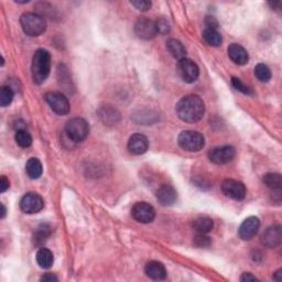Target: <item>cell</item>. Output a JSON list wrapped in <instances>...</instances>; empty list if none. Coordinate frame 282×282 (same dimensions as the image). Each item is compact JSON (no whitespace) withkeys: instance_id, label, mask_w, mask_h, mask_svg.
I'll list each match as a JSON object with an SVG mask.
<instances>
[{"instance_id":"1","label":"cell","mask_w":282,"mask_h":282,"mask_svg":"<svg viewBox=\"0 0 282 282\" xmlns=\"http://www.w3.org/2000/svg\"><path fill=\"white\" fill-rule=\"evenodd\" d=\"M175 111L181 120L188 124H194L203 118L205 104L200 96L187 95L176 105Z\"/></svg>"},{"instance_id":"2","label":"cell","mask_w":282,"mask_h":282,"mask_svg":"<svg viewBox=\"0 0 282 282\" xmlns=\"http://www.w3.org/2000/svg\"><path fill=\"white\" fill-rule=\"evenodd\" d=\"M51 71V56L44 49L37 50L32 57L31 73L33 82L42 84L48 78Z\"/></svg>"},{"instance_id":"3","label":"cell","mask_w":282,"mask_h":282,"mask_svg":"<svg viewBox=\"0 0 282 282\" xmlns=\"http://www.w3.org/2000/svg\"><path fill=\"white\" fill-rule=\"evenodd\" d=\"M20 23L24 33L30 37H39L46 30V22L43 17L33 12H27L21 16Z\"/></svg>"},{"instance_id":"4","label":"cell","mask_w":282,"mask_h":282,"mask_svg":"<svg viewBox=\"0 0 282 282\" xmlns=\"http://www.w3.org/2000/svg\"><path fill=\"white\" fill-rule=\"evenodd\" d=\"M179 146L188 152H197L204 148L205 139L204 136L194 130H185L179 134Z\"/></svg>"},{"instance_id":"5","label":"cell","mask_w":282,"mask_h":282,"mask_svg":"<svg viewBox=\"0 0 282 282\" xmlns=\"http://www.w3.org/2000/svg\"><path fill=\"white\" fill-rule=\"evenodd\" d=\"M90 132V126L83 118H73L65 126V136L72 142H82Z\"/></svg>"},{"instance_id":"6","label":"cell","mask_w":282,"mask_h":282,"mask_svg":"<svg viewBox=\"0 0 282 282\" xmlns=\"http://www.w3.org/2000/svg\"><path fill=\"white\" fill-rule=\"evenodd\" d=\"M45 100L52 111L60 116H65L70 113V103L64 94L60 92H49L45 94Z\"/></svg>"},{"instance_id":"7","label":"cell","mask_w":282,"mask_h":282,"mask_svg":"<svg viewBox=\"0 0 282 282\" xmlns=\"http://www.w3.org/2000/svg\"><path fill=\"white\" fill-rule=\"evenodd\" d=\"M178 73L182 81L185 83H194L200 75V70L194 62L190 58L184 57L182 60L178 62V66H176Z\"/></svg>"},{"instance_id":"8","label":"cell","mask_w":282,"mask_h":282,"mask_svg":"<svg viewBox=\"0 0 282 282\" xmlns=\"http://www.w3.org/2000/svg\"><path fill=\"white\" fill-rule=\"evenodd\" d=\"M222 191L225 196L235 201H243L246 197V188L237 180L227 179L222 183Z\"/></svg>"},{"instance_id":"9","label":"cell","mask_w":282,"mask_h":282,"mask_svg":"<svg viewBox=\"0 0 282 282\" xmlns=\"http://www.w3.org/2000/svg\"><path fill=\"white\" fill-rule=\"evenodd\" d=\"M44 207L43 199L35 192L27 193L20 201V208L26 214H37Z\"/></svg>"},{"instance_id":"10","label":"cell","mask_w":282,"mask_h":282,"mask_svg":"<svg viewBox=\"0 0 282 282\" xmlns=\"http://www.w3.org/2000/svg\"><path fill=\"white\" fill-rule=\"evenodd\" d=\"M134 32L138 36V38L144 40H150L158 35L157 24L155 21L151 20L146 17H141L137 20L136 24H134Z\"/></svg>"},{"instance_id":"11","label":"cell","mask_w":282,"mask_h":282,"mask_svg":"<svg viewBox=\"0 0 282 282\" xmlns=\"http://www.w3.org/2000/svg\"><path fill=\"white\" fill-rule=\"evenodd\" d=\"M132 217L141 224H149L152 223L155 217V210L150 204L146 202H139L133 205L132 209Z\"/></svg>"},{"instance_id":"12","label":"cell","mask_w":282,"mask_h":282,"mask_svg":"<svg viewBox=\"0 0 282 282\" xmlns=\"http://www.w3.org/2000/svg\"><path fill=\"white\" fill-rule=\"evenodd\" d=\"M236 155V150L231 146H223L212 149L208 152L210 162L215 164H226L230 162Z\"/></svg>"},{"instance_id":"13","label":"cell","mask_w":282,"mask_h":282,"mask_svg":"<svg viewBox=\"0 0 282 282\" xmlns=\"http://www.w3.org/2000/svg\"><path fill=\"white\" fill-rule=\"evenodd\" d=\"M260 227V221L258 217L250 216L246 218L245 221L242 223L241 227L238 229V235L243 241H250L254 238L257 233H258Z\"/></svg>"},{"instance_id":"14","label":"cell","mask_w":282,"mask_h":282,"mask_svg":"<svg viewBox=\"0 0 282 282\" xmlns=\"http://www.w3.org/2000/svg\"><path fill=\"white\" fill-rule=\"evenodd\" d=\"M282 239V229L281 226L275 225L267 228L262 235V243L266 247L275 248L281 244Z\"/></svg>"},{"instance_id":"15","label":"cell","mask_w":282,"mask_h":282,"mask_svg":"<svg viewBox=\"0 0 282 282\" xmlns=\"http://www.w3.org/2000/svg\"><path fill=\"white\" fill-rule=\"evenodd\" d=\"M149 148V141L146 136L140 133H136L130 137L128 141V150L130 153L134 155H140L147 152Z\"/></svg>"},{"instance_id":"16","label":"cell","mask_w":282,"mask_h":282,"mask_svg":"<svg viewBox=\"0 0 282 282\" xmlns=\"http://www.w3.org/2000/svg\"><path fill=\"white\" fill-rule=\"evenodd\" d=\"M176 199H178V193L172 185L163 184L158 188L157 200L161 205L170 206L175 203Z\"/></svg>"},{"instance_id":"17","label":"cell","mask_w":282,"mask_h":282,"mask_svg":"<svg viewBox=\"0 0 282 282\" xmlns=\"http://www.w3.org/2000/svg\"><path fill=\"white\" fill-rule=\"evenodd\" d=\"M227 51H228V56L230 60L237 65H245L248 60H249V56H248L246 49L241 44H230Z\"/></svg>"},{"instance_id":"18","label":"cell","mask_w":282,"mask_h":282,"mask_svg":"<svg viewBox=\"0 0 282 282\" xmlns=\"http://www.w3.org/2000/svg\"><path fill=\"white\" fill-rule=\"evenodd\" d=\"M145 272L152 280H163L167 277L166 267L159 262H150L147 263Z\"/></svg>"},{"instance_id":"19","label":"cell","mask_w":282,"mask_h":282,"mask_svg":"<svg viewBox=\"0 0 282 282\" xmlns=\"http://www.w3.org/2000/svg\"><path fill=\"white\" fill-rule=\"evenodd\" d=\"M26 171L30 179L32 180L39 179L42 175V172H43V168H42V163L40 160L37 158L29 159L26 164Z\"/></svg>"},{"instance_id":"20","label":"cell","mask_w":282,"mask_h":282,"mask_svg":"<svg viewBox=\"0 0 282 282\" xmlns=\"http://www.w3.org/2000/svg\"><path fill=\"white\" fill-rule=\"evenodd\" d=\"M167 49L171 56L174 58H178L179 61L182 60L187 56V50H185L184 45L179 40L170 39L167 42Z\"/></svg>"},{"instance_id":"21","label":"cell","mask_w":282,"mask_h":282,"mask_svg":"<svg viewBox=\"0 0 282 282\" xmlns=\"http://www.w3.org/2000/svg\"><path fill=\"white\" fill-rule=\"evenodd\" d=\"M54 258L51 250L46 249V248H41L37 252V263L41 268L49 269L53 264Z\"/></svg>"},{"instance_id":"22","label":"cell","mask_w":282,"mask_h":282,"mask_svg":"<svg viewBox=\"0 0 282 282\" xmlns=\"http://www.w3.org/2000/svg\"><path fill=\"white\" fill-rule=\"evenodd\" d=\"M214 227V223L210 220L209 217H199L196 218L193 223V228H194L197 233L201 234H207L210 230L213 229Z\"/></svg>"},{"instance_id":"23","label":"cell","mask_w":282,"mask_h":282,"mask_svg":"<svg viewBox=\"0 0 282 282\" xmlns=\"http://www.w3.org/2000/svg\"><path fill=\"white\" fill-rule=\"evenodd\" d=\"M203 39L206 43L212 46H220L223 42L221 33L215 29L206 28L203 32Z\"/></svg>"},{"instance_id":"24","label":"cell","mask_w":282,"mask_h":282,"mask_svg":"<svg viewBox=\"0 0 282 282\" xmlns=\"http://www.w3.org/2000/svg\"><path fill=\"white\" fill-rule=\"evenodd\" d=\"M263 183L273 191H281L282 179L278 173H268L263 176Z\"/></svg>"},{"instance_id":"25","label":"cell","mask_w":282,"mask_h":282,"mask_svg":"<svg viewBox=\"0 0 282 282\" xmlns=\"http://www.w3.org/2000/svg\"><path fill=\"white\" fill-rule=\"evenodd\" d=\"M16 142L21 148H28L32 144V137L27 130H17L16 132Z\"/></svg>"},{"instance_id":"26","label":"cell","mask_w":282,"mask_h":282,"mask_svg":"<svg viewBox=\"0 0 282 282\" xmlns=\"http://www.w3.org/2000/svg\"><path fill=\"white\" fill-rule=\"evenodd\" d=\"M255 76L258 78L259 82L267 83L271 79L270 69H269L267 65L260 63V64H258L255 67Z\"/></svg>"},{"instance_id":"27","label":"cell","mask_w":282,"mask_h":282,"mask_svg":"<svg viewBox=\"0 0 282 282\" xmlns=\"http://www.w3.org/2000/svg\"><path fill=\"white\" fill-rule=\"evenodd\" d=\"M52 233V228L48 224H41L38 227L35 234V239L37 244H42Z\"/></svg>"},{"instance_id":"28","label":"cell","mask_w":282,"mask_h":282,"mask_svg":"<svg viewBox=\"0 0 282 282\" xmlns=\"http://www.w3.org/2000/svg\"><path fill=\"white\" fill-rule=\"evenodd\" d=\"M14 99V92L9 86H2L1 92H0V105L2 107H7L11 104Z\"/></svg>"},{"instance_id":"29","label":"cell","mask_w":282,"mask_h":282,"mask_svg":"<svg viewBox=\"0 0 282 282\" xmlns=\"http://www.w3.org/2000/svg\"><path fill=\"white\" fill-rule=\"evenodd\" d=\"M100 117L104 120V123H116L117 117L119 118V113L113 108H104L100 112Z\"/></svg>"},{"instance_id":"30","label":"cell","mask_w":282,"mask_h":282,"mask_svg":"<svg viewBox=\"0 0 282 282\" xmlns=\"http://www.w3.org/2000/svg\"><path fill=\"white\" fill-rule=\"evenodd\" d=\"M193 243H194V245L199 248H206L210 246V244H212V242H210V238L208 236H206V234H201V233H197Z\"/></svg>"},{"instance_id":"31","label":"cell","mask_w":282,"mask_h":282,"mask_svg":"<svg viewBox=\"0 0 282 282\" xmlns=\"http://www.w3.org/2000/svg\"><path fill=\"white\" fill-rule=\"evenodd\" d=\"M231 84H233V86L236 88L237 91L242 92L243 94H246V95H251L252 94V91L249 86H247L244 84L241 79L237 78V77H233L231 78Z\"/></svg>"},{"instance_id":"32","label":"cell","mask_w":282,"mask_h":282,"mask_svg":"<svg viewBox=\"0 0 282 282\" xmlns=\"http://www.w3.org/2000/svg\"><path fill=\"white\" fill-rule=\"evenodd\" d=\"M132 5L136 8V9L140 11H147L151 8V2L146 1V0H139V1H132Z\"/></svg>"},{"instance_id":"33","label":"cell","mask_w":282,"mask_h":282,"mask_svg":"<svg viewBox=\"0 0 282 282\" xmlns=\"http://www.w3.org/2000/svg\"><path fill=\"white\" fill-rule=\"evenodd\" d=\"M155 24H157V30L158 33H168L170 31V26L169 23L167 22L164 19H160L158 21H155Z\"/></svg>"},{"instance_id":"34","label":"cell","mask_w":282,"mask_h":282,"mask_svg":"<svg viewBox=\"0 0 282 282\" xmlns=\"http://www.w3.org/2000/svg\"><path fill=\"white\" fill-rule=\"evenodd\" d=\"M10 187L9 180H8L5 175L1 176V180H0V192L3 193L6 192Z\"/></svg>"},{"instance_id":"35","label":"cell","mask_w":282,"mask_h":282,"mask_svg":"<svg viewBox=\"0 0 282 282\" xmlns=\"http://www.w3.org/2000/svg\"><path fill=\"white\" fill-rule=\"evenodd\" d=\"M206 26H207L208 29H217V21L215 20V18H213V17H208L207 19H206Z\"/></svg>"},{"instance_id":"36","label":"cell","mask_w":282,"mask_h":282,"mask_svg":"<svg viewBox=\"0 0 282 282\" xmlns=\"http://www.w3.org/2000/svg\"><path fill=\"white\" fill-rule=\"evenodd\" d=\"M241 280L244 281V282H249V281H257L258 279H257L255 276H252L251 273L246 272V273H244V275L241 277Z\"/></svg>"},{"instance_id":"37","label":"cell","mask_w":282,"mask_h":282,"mask_svg":"<svg viewBox=\"0 0 282 282\" xmlns=\"http://www.w3.org/2000/svg\"><path fill=\"white\" fill-rule=\"evenodd\" d=\"M41 281H45V282H53V281H57V278L52 275V273H46L43 277L41 278Z\"/></svg>"},{"instance_id":"38","label":"cell","mask_w":282,"mask_h":282,"mask_svg":"<svg viewBox=\"0 0 282 282\" xmlns=\"http://www.w3.org/2000/svg\"><path fill=\"white\" fill-rule=\"evenodd\" d=\"M273 280L276 281H281L282 280V270H278L277 272H275V275H273Z\"/></svg>"},{"instance_id":"39","label":"cell","mask_w":282,"mask_h":282,"mask_svg":"<svg viewBox=\"0 0 282 282\" xmlns=\"http://www.w3.org/2000/svg\"><path fill=\"white\" fill-rule=\"evenodd\" d=\"M5 216H6V207H5V205L1 204V216L0 217L3 218Z\"/></svg>"}]
</instances>
